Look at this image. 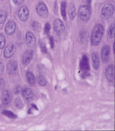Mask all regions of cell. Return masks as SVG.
Segmentation results:
<instances>
[{
	"mask_svg": "<svg viewBox=\"0 0 115 131\" xmlns=\"http://www.w3.org/2000/svg\"><path fill=\"white\" fill-rule=\"evenodd\" d=\"M104 31V27L101 24H97L93 27L90 37L91 43L92 46H97L100 43L103 36Z\"/></svg>",
	"mask_w": 115,
	"mask_h": 131,
	"instance_id": "obj_1",
	"label": "cell"
},
{
	"mask_svg": "<svg viewBox=\"0 0 115 131\" xmlns=\"http://www.w3.org/2000/svg\"><path fill=\"white\" fill-rule=\"evenodd\" d=\"M91 10L89 6L83 5L80 7L78 10V15L80 19L83 21H87L90 16Z\"/></svg>",
	"mask_w": 115,
	"mask_h": 131,
	"instance_id": "obj_2",
	"label": "cell"
},
{
	"mask_svg": "<svg viewBox=\"0 0 115 131\" xmlns=\"http://www.w3.org/2000/svg\"><path fill=\"white\" fill-rule=\"evenodd\" d=\"M114 12V7L111 4H106L102 8L101 15L104 19H108L111 17Z\"/></svg>",
	"mask_w": 115,
	"mask_h": 131,
	"instance_id": "obj_3",
	"label": "cell"
},
{
	"mask_svg": "<svg viewBox=\"0 0 115 131\" xmlns=\"http://www.w3.org/2000/svg\"><path fill=\"white\" fill-rule=\"evenodd\" d=\"M36 12L38 14L44 18L46 17L48 15V9L46 5L43 2H39L36 5Z\"/></svg>",
	"mask_w": 115,
	"mask_h": 131,
	"instance_id": "obj_4",
	"label": "cell"
},
{
	"mask_svg": "<svg viewBox=\"0 0 115 131\" xmlns=\"http://www.w3.org/2000/svg\"><path fill=\"white\" fill-rule=\"evenodd\" d=\"M80 68L83 72H88L90 70L89 59L86 55H83L80 62Z\"/></svg>",
	"mask_w": 115,
	"mask_h": 131,
	"instance_id": "obj_5",
	"label": "cell"
},
{
	"mask_svg": "<svg viewBox=\"0 0 115 131\" xmlns=\"http://www.w3.org/2000/svg\"><path fill=\"white\" fill-rule=\"evenodd\" d=\"M29 15V11L25 6H22L20 7L18 11V17L20 20L25 21L27 20Z\"/></svg>",
	"mask_w": 115,
	"mask_h": 131,
	"instance_id": "obj_6",
	"label": "cell"
},
{
	"mask_svg": "<svg viewBox=\"0 0 115 131\" xmlns=\"http://www.w3.org/2000/svg\"><path fill=\"white\" fill-rule=\"evenodd\" d=\"M113 64L108 66L105 70V76L106 79L110 82H114V71Z\"/></svg>",
	"mask_w": 115,
	"mask_h": 131,
	"instance_id": "obj_7",
	"label": "cell"
},
{
	"mask_svg": "<svg viewBox=\"0 0 115 131\" xmlns=\"http://www.w3.org/2000/svg\"><path fill=\"white\" fill-rule=\"evenodd\" d=\"M26 43L27 46L29 48H32L34 46L36 39L34 34L30 31H28L26 34L25 36Z\"/></svg>",
	"mask_w": 115,
	"mask_h": 131,
	"instance_id": "obj_8",
	"label": "cell"
},
{
	"mask_svg": "<svg viewBox=\"0 0 115 131\" xmlns=\"http://www.w3.org/2000/svg\"><path fill=\"white\" fill-rule=\"evenodd\" d=\"M15 51V48L14 44L10 43L7 45L4 51V56L6 58H10L13 56Z\"/></svg>",
	"mask_w": 115,
	"mask_h": 131,
	"instance_id": "obj_9",
	"label": "cell"
},
{
	"mask_svg": "<svg viewBox=\"0 0 115 131\" xmlns=\"http://www.w3.org/2000/svg\"><path fill=\"white\" fill-rule=\"evenodd\" d=\"M53 27L54 31L58 34L62 33L65 30L63 23L59 19H56L53 23Z\"/></svg>",
	"mask_w": 115,
	"mask_h": 131,
	"instance_id": "obj_10",
	"label": "cell"
},
{
	"mask_svg": "<svg viewBox=\"0 0 115 131\" xmlns=\"http://www.w3.org/2000/svg\"><path fill=\"white\" fill-rule=\"evenodd\" d=\"M33 55V52L31 50L26 51L22 55V61L24 65H27L29 63L31 60L32 58Z\"/></svg>",
	"mask_w": 115,
	"mask_h": 131,
	"instance_id": "obj_11",
	"label": "cell"
},
{
	"mask_svg": "<svg viewBox=\"0 0 115 131\" xmlns=\"http://www.w3.org/2000/svg\"><path fill=\"white\" fill-rule=\"evenodd\" d=\"M110 49L108 46H104L101 50V56L102 60L104 62H106L108 61L110 55Z\"/></svg>",
	"mask_w": 115,
	"mask_h": 131,
	"instance_id": "obj_12",
	"label": "cell"
},
{
	"mask_svg": "<svg viewBox=\"0 0 115 131\" xmlns=\"http://www.w3.org/2000/svg\"><path fill=\"white\" fill-rule=\"evenodd\" d=\"M15 28L16 25L15 22L13 20H9L6 25L5 31L8 35H11L14 32Z\"/></svg>",
	"mask_w": 115,
	"mask_h": 131,
	"instance_id": "obj_13",
	"label": "cell"
},
{
	"mask_svg": "<svg viewBox=\"0 0 115 131\" xmlns=\"http://www.w3.org/2000/svg\"><path fill=\"white\" fill-rule=\"evenodd\" d=\"M12 95L11 92L8 90L4 91L2 95V100L3 103L5 105H8L10 103Z\"/></svg>",
	"mask_w": 115,
	"mask_h": 131,
	"instance_id": "obj_14",
	"label": "cell"
},
{
	"mask_svg": "<svg viewBox=\"0 0 115 131\" xmlns=\"http://www.w3.org/2000/svg\"><path fill=\"white\" fill-rule=\"evenodd\" d=\"M7 70L9 74H13L17 70V63L16 61L10 60L7 64Z\"/></svg>",
	"mask_w": 115,
	"mask_h": 131,
	"instance_id": "obj_15",
	"label": "cell"
},
{
	"mask_svg": "<svg viewBox=\"0 0 115 131\" xmlns=\"http://www.w3.org/2000/svg\"><path fill=\"white\" fill-rule=\"evenodd\" d=\"M91 60L93 68L94 70H98L100 67V59L97 52H93L91 54Z\"/></svg>",
	"mask_w": 115,
	"mask_h": 131,
	"instance_id": "obj_16",
	"label": "cell"
},
{
	"mask_svg": "<svg viewBox=\"0 0 115 131\" xmlns=\"http://www.w3.org/2000/svg\"><path fill=\"white\" fill-rule=\"evenodd\" d=\"M22 94L23 97L27 100H31L32 99L34 94L32 91L28 88H24L22 91Z\"/></svg>",
	"mask_w": 115,
	"mask_h": 131,
	"instance_id": "obj_17",
	"label": "cell"
},
{
	"mask_svg": "<svg viewBox=\"0 0 115 131\" xmlns=\"http://www.w3.org/2000/svg\"><path fill=\"white\" fill-rule=\"evenodd\" d=\"M26 77L28 83L30 85L33 86L35 84V79L32 72H31L30 71H27L26 74Z\"/></svg>",
	"mask_w": 115,
	"mask_h": 131,
	"instance_id": "obj_18",
	"label": "cell"
},
{
	"mask_svg": "<svg viewBox=\"0 0 115 131\" xmlns=\"http://www.w3.org/2000/svg\"><path fill=\"white\" fill-rule=\"evenodd\" d=\"M68 14L71 19H73L75 16L76 12L74 5L73 4H70L68 8Z\"/></svg>",
	"mask_w": 115,
	"mask_h": 131,
	"instance_id": "obj_19",
	"label": "cell"
},
{
	"mask_svg": "<svg viewBox=\"0 0 115 131\" xmlns=\"http://www.w3.org/2000/svg\"><path fill=\"white\" fill-rule=\"evenodd\" d=\"M88 37V33L86 31H82L80 33L79 35V40L82 43H85L87 41V39Z\"/></svg>",
	"mask_w": 115,
	"mask_h": 131,
	"instance_id": "obj_20",
	"label": "cell"
},
{
	"mask_svg": "<svg viewBox=\"0 0 115 131\" xmlns=\"http://www.w3.org/2000/svg\"><path fill=\"white\" fill-rule=\"evenodd\" d=\"M66 3L65 2H62L61 4V15L64 20L66 19Z\"/></svg>",
	"mask_w": 115,
	"mask_h": 131,
	"instance_id": "obj_21",
	"label": "cell"
},
{
	"mask_svg": "<svg viewBox=\"0 0 115 131\" xmlns=\"http://www.w3.org/2000/svg\"><path fill=\"white\" fill-rule=\"evenodd\" d=\"M108 36L110 38H113L114 37V23H112L110 26L108 31Z\"/></svg>",
	"mask_w": 115,
	"mask_h": 131,
	"instance_id": "obj_22",
	"label": "cell"
},
{
	"mask_svg": "<svg viewBox=\"0 0 115 131\" xmlns=\"http://www.w3.org/2000/svg\"><path fill=\"white\" fill-rule=\"evenodd\" d=\"M3 114L7 116L9 118H12V119H15L17 117L16 115L13 113V112H12L10 111H8V110H4L3 112H2Z\"/></svg>",
	"mask_w": 115,
	"mask_h": 131,
	"instance_id": "obj_23",
	"label": "cell"
},
{
	"mask_svg": "<svg viewBox=\"0 0 115 131\" xmlns=\"http://www.w3.org/2000/svg\"><path fill=\"white\" fill-rule=\"evenodd\" d=\"M37 81H38L39 84L42 86H45L47 84V81H46L45 77L43 75H40L38 76Z\"/></svg>",
	"mask_w": 115,
	"mask_h": 131,
	"instance_id": "obj_24",
	"label": "cell"
},
{
	"mask_svg": "<svg viewBox=\"0 0 115 131\" xmlns=\"http://www.w3.org/2000/svg\"><path fill=\"white\" fill-rule=\"evenodd\" d=\"M32 27L33 29L36 32H39L41 29V26L40 24L36 21H34L32 22Z\"/></svg>",
	"mask_w": 115,
	"mask_h": 131,
	"instance_id": "obj_25",
	"label": "cell"
},
{
	"mask_svg": "<svg viewBox=\"0 0 115 131\" xmlns=\"http://www.w3.org/2000/svg\"><path fill=\"white\" fill-rule=\"evenodd\" d=\"M7 18V13L4 10H0V24H3Z\"/></svg>",
	"mask_w": 115,
	"mask_h": 131,
	"instance_id": "obj_26",
	"label": "cell"
},
{
	"mask_svg": "<svg viewBox=\"0 0 115 131\" xmlns=\"http://www.w3.org/2000/svg\"><path fill=\"white\" fill-rule=\"evenodd\" d=\"M14 104L15 106L18 108H22L23 106V102L20 98H16L14 100Z\"/></svg>",
	"mask_w": 115,
	"mask_h": 131,
	"instance_id": "obj_27",
	"label": "cell"
},
{
	"mask_svg": "<svg viewBox=\"0 0 115 131\" xmlns=\"http://www.w3.org/2000/svg\"><path fill=\"white\" fill-rule=\"evenodd\" d=\"M6 39L3 34H0V49H3L5 45Z\"/></svg>",
	"mask_w": 115,
	"mask_h": 131,
	"instance_id": "obj_28",
	"label": "cell"
},
{
	"mask_svg": "<svg viewBox=\"0 0 115 131\" xmlns=\"http://www.w3.org/2000/svg\"><path fill=\"white\" fill-rule=\"evenodd\" d=\"M40 48H41V50H42V51L44 53L46 54L47 53V49L45 46V44L43 42H40Z\"/></svg>",
	"mask_w": 115,
	"mask_h": 131,
	"instance_id": "obj_29",
	"label": "cell"
},
{
	"mask_svg": "<svg viewBox=\"0 0 115 131\" xmlns=\"http://www.w3.org/2000/svg\"><path fill=\"white\" fill-rule=\"evenodd\" d=\"M50 25L48 23H47L44 27V32L46 34H48L50 32Z\"/></svg>",
	"mask_w": 115,
	"mask_h": 131,
	"instance_id": "obj_30",
	"label": "cell"
},
{
	"mask_svg": "<svg viewBox=\"0 0 115 131\" xmlns=\"http://www.w3.org/2000/svg\"><path fill=\"white\" fill-rule=\"evenodd\" d=\"M49 43H50V46H51V48L52 49H53L54 48V39H53V38L52 37V36H49Z\"/></svg>",
	"mask_w": 115,
	"mask_h": 131,
	"instance_id": "obj_31",
	"label": "cell"
},
{
	"mask_svg": "<svg viewBox=\"0 0 115 131\" xmlns=\"http://www.w3.org/2000/svg\"><path fill=\"white\" fill-rule=\"evenodd\" d=\"M4 64L3 63V62L0 61V75L3 73L4 71Z\"/></svg>",
	"mask_w": 115,
	"mask_h": 131,
	"instance_id": "obj_32",
	"label": "cell"
},
{
	"mask_svg": "<svg viewBox=\"0 0 115 131\" xmlns=\"http://www.w3.org/2000/svg\"><path fill=\"white\" fill-rule=\"evenodd\" d=\"M12 1L15 5H18L22 3L23 0H12Z\"/></svg>",
	"mask_w": 115,
	"mask_h": 131,
	"instance_id": "obj_33",
	"label": "cell"
},
{
	"mask_svg": "<svg viewBox=\"0 0 115 131\" xmlns=\"http://www.w3.org/2000/svg\"><path fill=\"white\" fill-rule=\"evenodd\" d=\"M20 88L19 87V86H16V88H15V90H14V93H15V94H17V93H18L19 92H20Z\"/></svg>",
	"mask_w": 115,
	"mask_h": 131,
	"instance_id": "obj_34",
	"label": "cell"
},
{
	"mask_svg": "<svg viewBox=\"0 0 115 131\" xmlns=\"http://www.w3.org/2000/svg\"><path fill=\"white\" fill-rule=\"evenodd\" d=\"M4 81L3 80H0V88L4 87Z\"/></svg>",
	"mask_w": 115,
	"mask_h": 131,
	"instance_id": "obj_35",
	"label": "cell"
},
{
	"mask_svg": "<svg viewBox=\"0 0 115 131\" xmlns=\"http://www.w3.org/2000/svg\"><path fill=\"white\" fill-rule=\"evenodd\" d=\"M31 105H32V107H33V108H35V110H37V106H36V105H35L34 104H31Z\"/></svg>",
	"mask_w": 115,
	"mask_h": 131,
	"instance_id": "obj_36",
	"label": "cell"
},
{
	"mask_svg": "<svg viewBox=\"0 0 115 131\" xmlns=\"http://www.w3.org/2000/svg\"><path fill=\"white\" fill-rule=\"evenodd\" d=\"M87 2L89 4H90L91 3V0H87Z\"/></svg>",
	"mask_w": 115,
	"mask_h": 131,
	"instance_id": "obj_37",
	"label": "cell"
}]
</instances>
